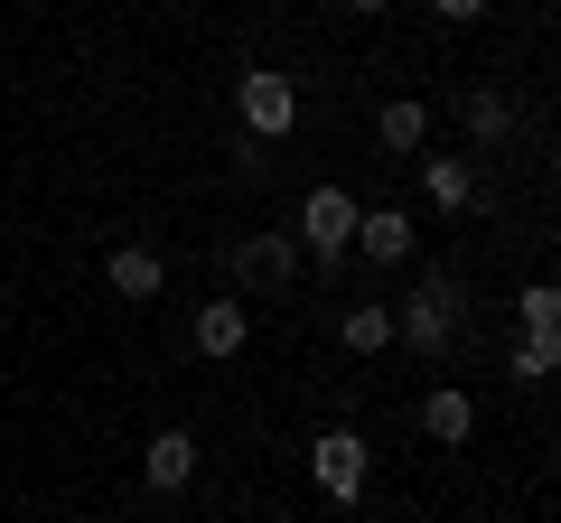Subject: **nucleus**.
I'll return each mask as SVG.
<instances>
[{
    "mask_svg": "<svg viewBox=\"0 0 561 523\" xmlns=\"http://www.w3.org/2000/svg\"><path fill=\"white\" fill-rule=\"evenodd\" d=\"M234 281H243V300L290 290V281H300V243H290V234H243L234 243Z\"/></svg>",
    "mask_w": 561,
    "mask_h": 523,
    "instance_id": "39448f33",
    "label": "nucleus"
},
{
    "mask_svg": "<svg viewBox=\"0 0 561 523\" xmlns=\"http://www.w3.org/2000/svg\"><path fill=\"white\" fill-rule=\"evenodd\" d=\"M552 364H561V337H524L505 374H515V383H552Z\"/></svg>",
    "mask_w": 561,
    "mask_h": 523,
    "instance_id": "dca6fc26",
    "label": "nucleus"
},
{
    "mask_svg": "<svg viewBox=\"0 0 561 523\" xmlns=\"http://www.w3.org/2000/svg\"><path fill=\"white\" fill-rule=\"evenodd\" d=\"M140 477L160 486V496H179V486L197 477V430H160V440L140 449Z\"/></svg>",
    "mask_w": 561,
    "mask_h": 523,
    "instance_id": "1a4fd4ad",
    "label": "nucleus"
},
{
    "mask_svg": "<svg viewBox=\"0 0 561 523\" xmlns=\"http://www.w3.org/2000/svg\"><path fill=\"white\" fill-rule=\"evenodd\" d=\"M431 10H440V20H478L486 0H431Z\"/></svg>",
    "mask_w": 561,
    "mask_h": 523,
    "instance_id": "f3484780",
    "label": "nucleus"
},
{
    "mask_svg": "<svg viewBox=\"0 0 561 523\" xmlns=\"http://www.w3.org/2000/svg\"><path fill=\"white\" fill-rule=\"evenodd\" d=\"M505 131H515V103H505V94H468V141L496 150Z\"/></svg>",
    "mask_w": 561,
    "mask_h": 523,
    "instance_id": "4468645a",
    "label": "nucleus"
},
{
    "mask_svg": "<svg viewBox=\"0 0 561 523\" xmlns=\"http://www.w3.org/2000/svg\"><path fill=\"white\" fill-rule=\"evenodd\" d=\"M346 10H356V20H383V10H393V0H346Z\"/></svg>",
    "mask_w": 561,
    "mask_h": 523,
    "instance_id": "a211bd4d",
    "label": "nucleus"
},
{
    "mask_svg": "<svg viewBox=\"0 0 561 523\" xmlns=\"http://www.w3.org/2000/svg\"><path fill=\"white\" fill-rule=\"evenodd\" d=\"M103 271H113V290H122V300H160V290H169V262L150 253V243H122V253L103 262Z\"/></svg>",
    "mask_w": 561,
    "mask_h": 523,
    "instance_id": "9b49d317",
    "label": "nucleus"
},
{
    "mask_svg": "<svg viewBox=\"0 0 561 523\" xmlns=\"http://www.w3.org/2000/svg\"><path fill=\"white\" fill-rule=\"evenodd\" d=\"M375 141H383V150H402V160H421V141H431V103L393 94V103L375 113Z\"/></svg>",
    "mask_w": 561,
    "mask_h": 523,
    "instance_id": "f8f14e48",
    "label": "nucleus"
},
{
    "mask_svg": "<svg viewBox=\"0 0 561 523\" xmlns=\"http://www.w3.org/2000/svg\"><path fill=\"white\" fill-rule=\"evenodd\" d=\"M393 337L421 346V356H449V337H459V290L431 281L421 300H402V309H393Z\"/></svg>",
    "mask_w": 561,
    "mask_h": 523,
    "instance_id": "20e7f679",
    "label": "nucleus"
},
{
    "mask_svg": "<svg viewBox=\"0 0 561 523\" xmlns=\"http://www.w3.org/2000/svg\"><path fill=\"white\" fill-rule=\"evenodd\" d=\"M346 253H365L375 271H402V262H412V216H402V206H356V243H346Z\"/></svg>",
    "mask_w": 561,
    "mask_h": 523,
    "instance_id": "423d86ee",
    "label": "nucleus"
},
{
    "mask_svg": "<svg viewBox=\"0 0 561 523\" xmlns=\"http://www.w3.org/2000/svg\"><path fill=\"white\" fill-rule=\"evenodd\" d=\"M421 430H431L440 449H468V430H478V403H468L459 383H431V393H421Z\"/></svg>",
    "mask_w": 561,
    "mask_h": 523,
    "instance_id": "6e6552de",
    "label": "nucleus"
},
{
    "mask_svg": "<svg viewBox=\"0 0 561 523\" xmlns=\"http://www.w3.org/2000/svg\"><path fill=\"white\" fill-rule=\"evenodd\" d=\"M243 337H253V309L243 300H206L197 309V356H243Z\"/></svg>",
    "mask_w": 561,
    "mask_h": 523,
    "instance_id": "9d476101",
    "label": "nucleus"
},
{
    "mask_svg": "<svg viewBox=\"0 0 561 523\" xmlns=\"http://www.w3.org/2000/svg\"><path fill=\"white\" fill-rule=\"evenodd\" d=\"M300 262H319V271H337L346 262V243H356V197H346V187H309L300 197Z\"/></svg>",
    "mask_w": 561,
    "mask_h": 523,
    "instance_id": "f03ea898",
    "label": "nucleus"
},
{
    "mask_svg": "<svg viewBox=\"0 0 561 523\" xmlns=\"http://www.w3.org/2000/svg\"><path fill=\"white\" fill-rule=\"evenodd\" d=\"M234 113H243L253 141H290V131H300V84L272 75V66H243L234 75Z\"/></svg>",
    "mask_w": 561,
    "mask_h": 523,
    "instance_id": "f257e3e1",
    "label": "nucleus"
},
{
    "mask_svg": "<svg viewBox=\"0 0 561 523\" xmlns=\"http://www.w3.org/2000/svg\"><path fill=\"white\" fill-rule=\"evenodd\" d=\"M515 309H524V337H561V290L552 281H524Z\"/></svg>",
    "mask_w": 561,
    "mask_h": 523,
    "instance_id": "2eb2a0df",
    "label": "nucleus"
},
{
    "mask_svg": "<svg viewBox=\"0 0 561 523\" xmlns=\"http://www.w3.org/2000/svg\"><path fill=\"white\" fill-rule=\"evenodd\" d=\"M337 337H346V356H383V346H393V309L383 300H356L337 318Z\"/></svg>",
    "mask_w": 561,
    "mask_h": 523,
    "instance_id": "ddd939ff",
    "label": "nucleus"
},
{
    "mask_svg": "<svg viewBox=\"0 0 561 523\" xmlns=\"http://www.w3.org/2000/svg\"><path fill=\"white\" fill-rule=\"evenodd\" d=\"M421 178H431V206H440V216H468V206H478V168H468L459 150H421Z\"/></svg>",
    "mask_w": 561,
    "mask_h": 523,
    "instance_id": "0eeeda50",
    "label": "nucleus"
},
{
    "mask_svg": "<svg viewBox=\"0 0 561 523\" xmlns=\"http://www.w3.org/2000/svg\"><path fill=\"white\" fill-rule=\"evenodd\" d=\"M309 477H319V496L356 504V496H365V477H375V458H365L356 430H319V440H309Z\"/></svg>",
    "mask_w": 561,
    "mask_h": 523,
    "instance_id": "7ed1b4c3",
    "label": "nucleus"
}]
</instances>
